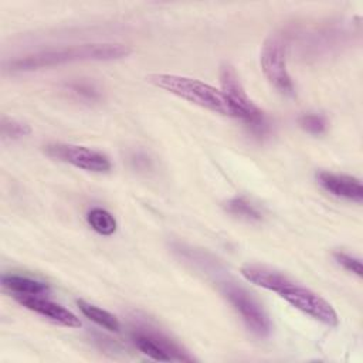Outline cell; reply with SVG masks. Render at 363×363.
Here are the masks:
<instances>
[{"instance_id": "ac0fdd59", "label": "cell", "mask_w": 363, "mask_h": 363, "mask_svg": "<svg viewBox=\"0 0 363 363\" xmlns=\"http://www.w3.org/2000/svg\"><path fill=\"white\" fill-rule=\"evenodd\" d=\"M333 258L335 261L343 267L346 271L354 274L356 277H362L363 274V268H362V261L347 252H343V251H336L333 252Z\"/></svg>"}, {"instance_id": "3957f363", "label": "cell", "mask_w": 363, "mask_h": 363, "mask_svg": "<svg viewBox=\"0 0 363 363\" xmlns=\"http://www.w3.org/2000/svg\"><path fill=\"white\" fill-rule=\"evenodd\" d=\"M221 91L234 105L238 118L245 122L255 136H265L269 130V123L264 112L248 98L235 69L230 64H224L220 69Z\"/></svg>"}, {"instance_id": "9a60e30c", "label": "cell", "mask_w": 363, "mask_h": 363, "mask_svg": "<svg viewBox=\"0 0 363 363\" xmlns=\"http://www.w3.org/2000/svg\"><path fill=\"white\" fill-rule=\"evenodd\" d=\"M224 207L230 214L244 218L247 221H259L262 218V214L257 208V206L248 201L245 197H233L225 201Z\"/></svg>"}, {"instance_id": "9c48e42d", "label": "cell", "mask_w": 363, "mask_h": 363, "mask_svg": "<svg viewBox=\"0 0 363 363\" xmlns=\"http://www.w3.org/2000/svg\"><path fill=\"white\" fill-rule=\"evenodd\" d=\"M14 299L24 308L47 318L48 320L67 326V328H79L81 320L67 308L50 301L43 295H14Z\"/></svg>"}, {"instance_id": "d6986e66", "label": "cell", "mask_w": 363, "mask_h": 363, "mask_svg": "<svg viewBox=\"0 0 363 363\" xmlns=\"http://www.w3.org/2000/svg\"><path fill=\"white\" fill-rule=\"evenodd\" d=\"M69 91H72L74 94H77L78 96H82V98H86V99H96L99 96L98 91L89 85V84H79V82H74L69 85Z\"/></svg>"}, {"instance_id": "6da1fadb", "label": "cell", "mask_w": 363, "mask_h": 363, "mask_svg": "<svg viewBox=\"0 0 363 363\" xmlns=\"http://www.w3.org/2000/svg\"><path fill=\"white\" fill-rule=\"evenodd\" d=\"M130 51L129 45L121 43H89L27 54L10 61L7 68L11 72H21L78 61H112L129 55Z\"/></svg>"}, {"instance_id": "30bf717a", "label": "cell", "mask_w": 363, "mask_h": 363, "mask_svg": "<svg viewBox=\"0 0 363 363\" xmlns=\"http://www.w3.org/2000/svg\"><path fill=\"white\" fill-rule=\"evenodd\" d=\"M319 186L328 193L354 203L363 201V187L359 179L349 174H339L332 172H319L316 174Z\"/></svg>"}, {"instance_id": "52a82bcc", "label": "cell", "mask_w": 363, "mask_h": 363, "mask_svg": "<svg viewBox=\"0 0 363 363\" xmlns=\"http://www.w3.org/2000/svg\"><path fill=\"white\" fill-rule=\"evenodd\" d=\"M135 346L147 357L159 362H191L187 354L176 342L155 328H136L132 333Z\"/></svg>"}, {"instance_id": "5bb4252c", "label": "cell", "mask_w": 363, "mask_h": 363, "mask_svg": "<svg viewBox=\"0 0 363 363\" xmlns=\"http://www.w3.org/2000/svg\"><path fill=\"white\" fill-rule=\"evenodd\" d=\"M86 221L91 228L101 235H112L116 231V220L105 208H91L86 214Z\"/></svg>"}, {"instance_id": "e0dca14e", "label": "cell", "mask_w": 363, "mask_h": 363, "mask_svg": "<svg viewBox=\"0 0 363 363\" xmlns=\"http://www.w3.org/2000/svg\"><path fill=\"white\" fill-rule=\"evenodd\" d=\"M298 122L303 130H306L308 133H312V135H320L328 128V122H326L325 116H322L319 113H305L299 118Z\"/></svg>"}, {"instance_id": "8992f818", "label": "cell", "mask_w": 363, "mask_h": 363, "mask_svg": "<svg viewBox=\"0 0 363 363\" xmlns=\"http://www.w3.org/2000/svg\"><path fill=\"white\" fill-rule=\"evenodd\" d=\"M261 69L269 84L286 96L295 94L292 78L286 69L285 45L281 37L271 35L261 50Z\"/></svg>"}, {"instance_id": "7c38bea8", "label": "cell", "mask_w": 363, "mask_h": 363, "mask_svg": "<svg viewBox=\"0 0 363 363\" xmlns=\"http://www.w3.org/2000/svg\"><path fill=\"white\" fill-rule=\"evenodd\" d=\"M1 284L14 295H47L50 292L45 282L20 274H4Z\"/></svg>"}, {"instance_id": "5b68a950", "label": "cell", "mask_w": 363, "mask_h": 363, "mask_svg": "<svg viewBox=\"0 0 363 363\" xmlns=\"http://www.w3.org/2000/svg\"><path fill=\"white\" fill-rule=\"evenodd\" d=\"M277 294L295 309L309 315L326 326H337L339 318L333 306L312 289L288 279Z\"/></svg>"}, {"instance_id": "8fae6325", "label": "cell", "mask_w": 363, "mask_h": 363, "mask_svg": "<svg viewBox=\"0 0 363 363\" xmlns=\"http://www.w3.org/2000/svg\"><path fill=\"white\" fill-rule=\"evenodd\" d=\"M242 277L252 282L254 285H258L264 289L277 292L289 278L278 271H274L271 268L255 265V264H245L241 267Z\"/></svg>"}, {"instance_id": "4fadbf2b", "label": "cell", "mask_w": 363, "mask_h": 363, "mask_svg": "<svg viewBox=\"0 0 363 363\" xmlns=\"http://www.w3.org/2000/svg\"><path fill=\"white\" fill-rule=\"evenodd\" d=\"M77 305H78L79 311L82 312V315L85 318H88L89 320L95 322L96 325H99L104 329H108L111 332H118L119 330V328H121L119 320L111 312H108V311H105L102 308H98V306H95L92 303H88L84 299H78Z\"/></svg>"}, {"instance_id": "ba28073f", "label": "cell", "mask_w": 363, "mask_h": 363, "mask_svg": "<svg viewBox=\"0 0 363 363\" xmlns=\"http://www.w3.org/2000/svg\"><path fill=\"white\" fill-rule=\"evenodd\" d=\"M44 152L51 159L72 164L78 169L92 173H108L111 170V160L106 155L69 143H50L44 146Z\"/></svg>"}, {"instance_id": "2e32d148", "label": "cell", "mask_w": 363, "mask_h": 363, "mask_svg": "<svg viewBox=\"0 0 363 363\" xmlns=\"http://www.w3.org/2000/svg\"><path fill=\"white\" fill-rule=\"evenodd\" d=\"M31 133V128L27 123L18 122L11 118H1V136L3 139H20Z\"/></svg>"}, {"instance_id": "277c9868", "label": "cell", "mask_w": 363, "mask_h": 363, "mask_svg": "<svg viewBox=\"0 0 363 363\" xmlns=\"http://www.w3.org/2000/svg\"><path fill=\"white\" fill-rule=\"evenodd\" d=\"M220 291L241 316L250 332H252L258 337L269 336L272 330L269 316L259 305V302L247 289L233 281H223L220 282Z\"/></svg>"}, {"instance_id": "7a4b0ae2", "label": "cell", "mask_w": 363, "mask_h": 363, "mask_svg": "<svg viewBox=\"0 0 363 363\" xmlns=\"http://www.w3.org/2000/svg\"><path fill=\"white\" fill-rule=\"evenodd\" d=\"M146 79L155 86L162 88L197 106L224 116L238 118L237 109L223 94V91L216 89L206 82L173 74H150Z\"/></svg>"}]
</instances>
